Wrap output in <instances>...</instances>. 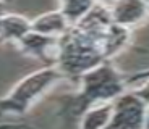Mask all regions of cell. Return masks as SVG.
Listing matches in <instances>:
<instances>
[{
    "instance_id": "cell-1",
    "label": "cell",
    "mask_w": 149,
    "mask_h": 129,
    "mask_svg": "<svg viewBox=\"0 0 149 129\" xmlns=\"http://www.w3.org/2000/svg\"><path fill=\"white\" fill-rule=\"evenodd\" d=\"M110 24L109 8L96 3L84 18L68 26L57 39L54 65L65 79L78 82L83 74L107 61L105 37Z\"/></svg>"
},
{
    "instance_id": "cell-2",
    "label": "cell",
    "mask_w": 149,
    "mask_h": 129,
    "mask_svg": "<svg viewBox=\"0 0 149 129\" xmlns=\"http://www.w3.org/2000/svg\"><path fill=\"white\" fill-rule=\"evenodd\" d=\"M79 89L63 103V115L71 121H78L91 108L112 103L125 94L128 87L125 76L110 61H105L79 77Z\"/></svg>"
},
{
    "instance_id": "cell-3",
    "label": "cell",
    "mask_w": 149,
    "mask_h": 129,
    "mask_svg": "<svg viewBox=\"0 0 149 129\" xmlns=\"http://www.w3.org/2000/svg\"><path fill=\"white\" fill-rule=\"evenodd\" d=\"M65 79L55 65H47L21 77L10 92L0 99V115H21L28 113L34 103L41 99L50 87Z\"/></svg>"
},
{
    "instance_id": "cell-4",
    "label": "cell",
    "mask_w": 149,
    "mask_h": 129,
    "mask_svg": "<svg viewBox=\"0 0 149 129\" xmlns=\"http://www.w3.org/2000/svg\"><path fill=\"white\" fill-rule=\"evenodd\" d=\"M146 105L134 92H125L112 102L110 118L104 129H143L146 118Z\"/></svg>"
},
{
    "instance_id": "cell-5",
    "label": "cell",
    "mask_w": 149,
    "mask_h": 129,
    "mask_svg": "<svg viewBox=\"0 0 149 129\" xmlns=\"http://www.w3.org/2000/svg\"><path fill=\"white\" fill-rule=\"evenodd\" d=\"M109 13L113 24L131 29L148 19L149 3L144 0H113L109 7Z\"/></svg>"
},
{
    "instance_id": "cell-6",
    "label": "cell",
    "mask_w": 149,
    "mask_h": 129,
    "mask_svg": "<svg viewBox=\"0 0 149 129\" xmlns=\"http://www.w3.org/2000/svg\"><path fill=\"white\" fill-rule=\"evenodd\" d=\"M15 45L23 52V53H26L28 57H33V58L42 61L44 66L54 65V61H55V57L52 55V48L55 50V47H57L55 37L42 36V34L29 31V32H28L26 36H23Z\"/></svg>"
},
{
    "instance_id": "cell-7",
    "label": "cell",
    "mask_w": 149,
    "mask_h": 129,
    "mask_svg": "<svg viewBox=\"0 0 149 129\" xmlns=\"http://www.w3.org/2000/svg\"><path fill=\"white\" fill-rule=\"evenodd\" d=\"M31 31V19L18 13H5L0 19V44L16 42Z\"/></svg>"
},
{
    "instance_id": "cell-8",
    "label": "cell",
    "mask_w": 149,
    "mask_h": 129,
    "mask_svg": "<svg viewBox=\"0 0 149 129\" xmlns=\"http://www.w3.org/2000/svg\"><path fill=\"white\" fill-rule=\"evenodd\" d=\"M68 21L65 19V16L62 15V11H49L44 15L37 16V18L31 19V31L42 36L55 37L58 39L65 31L68 29Z\"/></svg>"
},
{
    "instance_id": "cell-9",
    "label": "cell",
    "mask_w": 149,
    "mask_h": 129,
    "mask_svg": "<svg viewBox=\"0 0 149 129\" xmlns=\"http://www.w3.org/2000/svg\"><path fill=\"white\" fill-rule=\"evenodd\" d=\"M130 37L131 31L127 28L117 26L113 23L109 26L107 37H105V58H107V61H110L117 53H120L127 47L128 42H130Z\"/></svg>"
},
{
    "instance_id": "cell-10",
    "label": "cell",
    "mask_w": 149,
    "mask_h": 129,
    "mask_svg": "<svg viewBox=\"0 0 149 129\" xmlns=\"http://www.w3.org/2000/svg\"><path fill=\"white\" fill-rule=\"evenodd\" d=\"M94 5L96 0H60V11L71 26L84 18Z\"/></svg>"
},
{
    "instance_id": "cell-11",
    "label": "cell",
    "mask_w": 149,
    "mask_h": 129,
    "mask_svg": "<svg viewBox=\"0 0 149 129\" xmlns=\"http://www.w3.org/2000/svg\"><path fill=\"white\" fill-rule=\"evenodd\" d=\"M112 103H104L86 111L79 119V129H104L110 118Z\"/></svg>"
},
{
    "instance_id": "cell-12",
    "label": "cell",
    "mask_w": 149,
    "mask_h": 129,
    "mask_svg": "<svg viewBox=\"0 0 149 129\" xmlns=\"http://www.w3.org/2000/svg\"><path fill=\"white\" fill-rule=\"evenodd\" d=\"M148 79H149V70L138 71V73H134V74H131V76L125 77V81H127V86L136 84V82H141V81H148Z\"/></svg>"
},
{
    "instance_id": "cell-13",
    "label": "cell",
    "mask_w": 149,
    "mask_h": 129,
    "mask_svg": "<svg viewBox=\"0 0 149 129\" xmlns=\"http://www.w3.org/2000/svg\"><path fill=\"white\" fill-rule=\"evenodd\" d=\"M133 92H134V95L138 97V99H141L143 102L149 107V79H148V81H144V84H143L139 89L133 90Z\"/></svg>"
},
{
    "instance_id": "cell-14",
    "label": "cell",
    "mask_w": 149,
    "mask_h": 129,
    "mask_svg": "<svg viewBox=\"0 0 149 129\" xmlns=\"http://www.w3.org/2000/svg\"><path fill=\"white\" fill-rule=\"evenodd\" d=\"M8 13V2L7 0H0V16Z\"/></svg>"
},
{
    "instance_id": "cell-15",
    "label": "cell",
    "mask_w": 149,
    "mask_h": 129,
    "mask_svg": "<svg viewBox=\"0 0 149 129\" xmlns=\"http://www.w3.org/2000/svg\"><path fill=\"white\" fill-rule=\"evenodd\" d=\"M96 3H99V5H104V7H110L112 3H113V0H96Z\"/></svg>"
},
{
    "instance_id": "cell-16",
    "label": "cell",
    "mask_w": 149,
    "mask_h": 129,
    "mask_svg": "<svg viewBox=\"0 0 149 129\" xmlns=\"http://www.w3.org/2000/svg\"><path fill=\"white\" fill-rule=\"evenodd\" d=\"M143 129H149V107L146 108V118H144V126Z\"/></svg>"
},
{
    "instance_id": "cell-17",
    "label": "cell",
    "mask_w": 149,
    "mask_h": 129,
    "mask_svg": "<svg viewBox=\"0 0 149 129\" xmlns=\"http://www.w3.org/2000/svg\"><path fill=\"white\" fill-rule=\"evenodd\" d=\"M144 2H146V3H149V0H144Z\"/></svg>"
},
{
    "instance_id": "cell-18",
    "label": "cell",
    "mask_w": 149,
    "mask_h": 129,
    "mask_svg": "<svg viewBox=\"0 0 149 129\" xmlns=\"http://www.w3.org/2000/svg\"><path fill=\"white\" fill-rule=\"evenodd\" d=\"M2 16H3V15H2ZM2 16H0V19H2Z\"/></svg>"
}]
</instances>
